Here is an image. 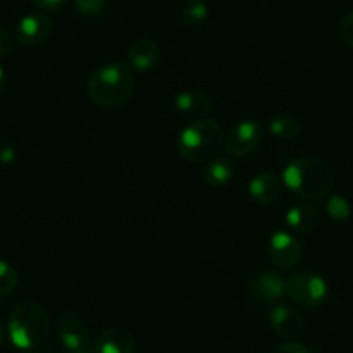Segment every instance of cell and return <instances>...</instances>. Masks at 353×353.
<instances>
[{
  "label": "cell",
  "instance_id": "1",
  "mask_svg": "<svg viewBox=\"0 0 353 353\" xmlns=\"http://www.w3.org/2000/svg\"><path fill=\"white\" fill-rule=\"evenodd\" d=\"M284 189L307 201H319L327 198L336 184L331 166L315 156H300L291 159L283 170Z\"/></svg>",
  "mask_w": 353,
  "mask_h": 353
},
{
  "label": "cell",
  "instance_id": "2",
  "mask_svg": "<svg viewBox=\"0 0 353 353\" xmlns=\"http://www.w3.org/2000/svg\"><path fill=\"white\" fill-rule=\"evenodd\" d=\"M134 73L123 63H110L97 68L87 83L90 101L108 110L127 104L134 94Z\"/></svg>",
  "mask_w": 353,
  "mask_h": 353
},
{
  "label": "cell",
  "instance_id": "3",
  "mask_svg": "<svg viewBox=\"0 0 353 353\" xmlns=\"http://www.w3.org/2000/svg\"><path fill=\"white\" fill-rule=\"evenodd\" d=\"M50 321L46 308L35 301H23L12 310L8 324V336L16 348L32 352L47 341Z\"/></svg>",
  "mask_w": 353,
  "mask_h": 353
},
{
  "label": "cell",
  "instance_id": "4",
  "mask_svg": "<svg viewBox=\"0 0 353 353\" xmlns=\"http://www.w3.org/2000/svg\"><path fill=\"white\" fill-rule=\"evenodd\" d=\"M225 135L219 121L199 118L189 123L176 135V152L191 163H208L222 149Z\"/></svg>",
  "mask_w": 353,
  "mask_h": 353
},
{
  "label": "cell",
  "instance_id": "5",
  "mask_svg": "<svg viewBox=\"0 0 353 353\" xmlns=\"http://www.w3.org/2000/svg\"><path fill=\"white\" fill-rule=\"evenodd\" d=\"M286 296L301 307L315 308L327 300L329 284L317 272L303 270L286 279Z\"/></svg>",
  "mask_w": 353,
  "mask_h": 353
},
{
  "label": "cell",
  "instance_id": "6",
  "mask_svg": "<svg viewBox=\"0 0 353 353\" xmlns=\"http://www.w3.org/2000/svg\"><path fill=\"white\" fill-rule=\"evenodd\" d=\"M248 298L260 307H274L286 296V279L274 270H260L248 284Z\"/></svg>",
  "mask_w": 353,
  "mask_h": 353
},
{
  "label": "cell",
  "instance_id": "7",
  "mask_svg": "<svg viewBox=\"0 0 353 353\" xmlns=\"http://www.w3.org/2000/svg\"><path fill=\"white\" fill-rule=\"evenodd\" d=\"M261 141H263L261 125L256 120H241L229 128L223 145L234 158H244L256 151Z\"/></svg>",
  "mask_w": 353,
  "mask_h": 353
},
{
  "label": "cell",
  "instance_id": "8",
  "mask_svg": "<svg viewBox=\"0 0 353 353\" xmlns=\"http://www.w3.org/2000/svg\"><path fill=\"white\" fill-rule=\"evenodd\" d=\"M57 334L68 353H90V331L74 312H64L57 319Z\"/></svg>",
  "mask_w": 353,
  "mask_h": 353
},
{
  "label": "cell",
  "instance_id": "9",
  "mask_svg": "<svg viewBox=\"0 0 353 353\" xmlns=\"http://www.w3.org/2000/svg\"><path fill=\"white\" fill-rule=\"evenodd\" d=\"M269 258L277 269H293L294 265H298L301 258V243L294 232H288V230H276L270 236L269 246Z\"/></svg>",
  "mask_w": 353,
  "mask_h": 353
},
{
  "label": "cell",
  "instance_id": "10",
  "mask_svg": "<svg viewBox=\"0 0 353 353\" xmlns=\"http://www.w3.org/2000/svg\"><path fill=\"white\" fill-rule=\"evenodd\" d=\"M52 33V21L46 14H26L18 21L14 39L25 47H37L49 39Z\"/></svg>",
  "mask_w": 353,
  "mask_h": 353
},
{
  "label": "cell",
  "instance_id": "11",
  "mask_svg": "<svg viewBox=\"0 0 353 353\" xmlns=\"http://www.w3.org/2000/svg\"><path fill=\"white\" fill-rule=\"evenodd\" d=\"M270 329L284 341H293L303 331V319L293 307L277 303L270 308L269 314Z\"/></svg>",
  "mask_w": 353,
  "mask_h": 353
},
{
  "label": "cell",
  "instance_id": "12",
  "mask_svg": "<svg viewBox=\"0 0 353 353\" xmlns=\"http://www.w3.org/2000/svg\"><path fill=\"white\" fill-rule=\"evenodd\" d=\"M251 199L261 206L274 205L284 191L283 176L274 172H261L251 179L248 185Z\"/></svg>",
  "mask_w": 353,
  "mask_h": 353
},
{
  "label": "cell",
  "instance_id": "13",
  "mask_svg": "<svg viewBox=\"0 0 353 353\" xmlns=\"http://www.w3.org/2000/svg\"><path fill=\"white\" fill-rule=\"evenodd\" d=\"M127 59L130 70L139 71V73H145V71H151L158 64L159 49L154 40L148 39V37H142V39L135 40L132 43L130 49H128Z\"/></svg>",
  "mask_w": 353,
  "mask_h": 353
},
{
  "label": "cell",
  "instance_id": "14",
  "mask_svg": "<svg viewBox=\"0 0 353 353\" xmlns=\"http://www.w3.org/2000/svg\"><path fill=\"white\" fill-rule=\"evenodd\" d=\"M94 353H135V339L120 327H110L94 341Z\"/></svg>",
  "mask_w": 353,
  "mask_h": 353
},
{
  "label": "cell",
  "instance_id": "15",
  "mask_svg": "<svg viewBox=\"0 0 353 353\" xmlns=\"http://www.w3.org/2000/svg\"><path fill=\"white\" fill-rule=\"evenodd\" d=\"M173 106L179 113L199 120L213 110V101L199 90H182L173 99Z\"/></svg>",
  "mask_w": 353,
  "mask_h": 353
},
{
  "label": "cell",
  "instance_id": "16",
  "mask_svg": "<svg viewBox=\"0 0 353 353\" xmlns=\"http://www.w3.org/2000/svg\"><path fill=\"white\" fill-rule=\"evenodd\" d=\"M286 225L290 227L293 232H310L315 225L319 223V210L314 205L308 203H301V205L291 206L286 212Z\"/></svg>",
  "mask_w": 353,
  "mask_h": 353
},
{
  "label": "cell",
  "instance_id": "17",
  "mask_svg": "<svg viewBox=\"0 0 353 353\" xmlns=\"http://www.w3.org/2000/svg\"><path fill=\"white\" fill-rule=\"evenodd\" d=\"M234 163L223 156H215L205 166V182L212 188H223L234 179Z\"/></svg>",
  "mask_w": 353,
  "mask_h": 353
},
{
  "label": "cell",
  "instance_id": "18",
  "mask_svg": "<svg viewBox=\"0 0 353 353\" xmlns=\"http://www.w3.org/2000/svg\"><path fill=\"white\" fill-rule=\"evenodd\" d=\"M269 132L279 139H294L300 135L301 121L293 114H276L269 120Z\"/></svg>",
  "mask_w": 353,
  "mask_h": 353
},
{
  "label": "cell",
  "instance_id": "19",
  "mask_svg": "<svg viewBox=\"0 0 353 353\" xmlns=\"http://www.w3.org/2000/svg\"><path fill=\"white\" fill-rule=\"evenodd\" d=\"M208 4L205 0H189L182 9V21L188 26H199L208 19Z\"/></svg>",
  "mask_w": 353,
  "mask_h": 353
},
{
  "label": "cell",
  "instance_id": "20",
  "mask_svg": "<svg viewBox=\"0 0 353 353\" xmlns=\"http://www.w3.org/2000/svg\"><path fill=\"white\" fill-rule=\"evenodd\" d=\"M16 286H18V272L11 263L0 258V298L14 293Z\"/></svg>",
  "mask_w": 353,
  "mask_h": 353
},
{
  "label": "cell",
  "instance_id": "21",
  "mask_svg": "<svg viewBox=\"0 0 353 353\" xmlns=\"http://www.w3.org/2000/svg\"><path fill=\"white\" fill-rule=\"evenodd\" d=\"M325 208H327L329 216L336 222H346L352 216V206H350L348 199H345L343 196H331Z\"/></svg>",
  "mask_w": 353,
  "mask_h": 353
},
{
  "label": "cell",
  "instance_id": "22",
  "mask_svg": "<svg viewBox=\"0 0 353 353\" xmlns=\"http://www.w3.org/2000/svg\"><path fill=\"white\" fill-rule=\"evenodd\" d=\"M74 11L83 18H99L108 8V0H73Z\"/></svg>",
  "mask_w": 353,
  "mask_h": 353
},
{
  "label": "cell",
  "instance_id": "23",
  "mask_svg": "<svg viewBox=\"0 0 353 353\" xmlns=\"http://www.w3.org/2000/svg\"><path fill=\"white\" fill-rule=\"evenodd\" d=\"M338 33L341 42L353 49V11L346 12V14L343 16L338 26Z\"/></svg>",
  "mask_w": 353,
  "mask_h": 353
},
{
  "label": "cell",
  "instance_id": "24",
  "mask_svg": "<svg viewBox=\"0 0 353 353\" xmlns=\"http://www.w3.org/2000/svg\"><path fill=\"white\" fill-rule=\"evenodd\" d=\"M16 158H18L16 149L11 144H8V142L0 141V165H12L16 161Z\"/></svg>",
  "mask_w": 353,
  "mask_h": 353
},
{
  "label": "cell",
  "instance_id": "25",
  "mask_svg": "<svg viewBox=\"0 0 353 353\" xmlns=\"http://www.w3.org/2000/svg\"><path fill=\"white\" fill-rule=\"evenodd\" d=\"M270 353H312L310 350L307 348L305 345L301 343H294V341H286L283 345L276 346Z\"/></svg>",
  "mask_w": 353,
  "mask_h": 353
},
{
  "label": "cell",
  "instance_id": "26",
  "mask_svg": "<svg viewBox=\"0 0 353 353\" xmlns=\"http://www.w3.org/2000/svg\"><path fill=\"white\" fill-rule=\"evenodd\" d=\"M32 2L37 6V8L47 12L59 11V9L66 4V0H32Z\"/></svg>",
  "mask_w": 353,
  "mask_h": 353
},
{
  "label": "cell",
  "instance_id": "27",
  "mask_svg": "<svg viewBox=\"0 0 353 353\" xmlns=\"http://www.w3.org/2000/svg\"><path fill=\"white\" fill-rule=\"evenodd\" d=\"M12 49V37L4 26H0V57L8 56Z\"/></svg>",
  "mask_w": 353,
  "mask_h": 353
},
{
  "label": "cell",
  "instance_id": "28",
  "mask_svg": "<svg viewBox=\"0 0 353 353\" xmlns=\"http://www.w3.org/2000/svg\"><path fill=\"white\" fill-rule=\"evenodd\" d=\"M6 83H8V74H6V70L0 66V94L6 88Z\"/></svg>",
  "mask_w": 353,
  "mask_h": 353
},
{
  "label": "cell",
  "instance_id": "29",
  "mask_svg": "<svg viewBox=\"0 0 353 353\" xmlns=\"http://www.w3.org/2000/svg\"><path fill=\"white\" fill-rule=\"evenodd\" d=\"M6 336H8V332H6V327L2 325V322H0V345L6 341Z\"/></svg>",
  "mask_w": 353,
  "mask_h": 353
},
{
  "label": "cell",
  "instance_id": "30",
  "mask_svg": "<svg viewBox=\"0 0 353 353\" xmlns=\"http://www.w3.org/2000/svg\"><path fill=\"white\" fill-rule=\"evenodd\" d=\"M23 353H37V352H33V350H32V352H23Z\"/></svg>",
  "mask_w": 353,
  "mask_h": 353
}]
</instances>
